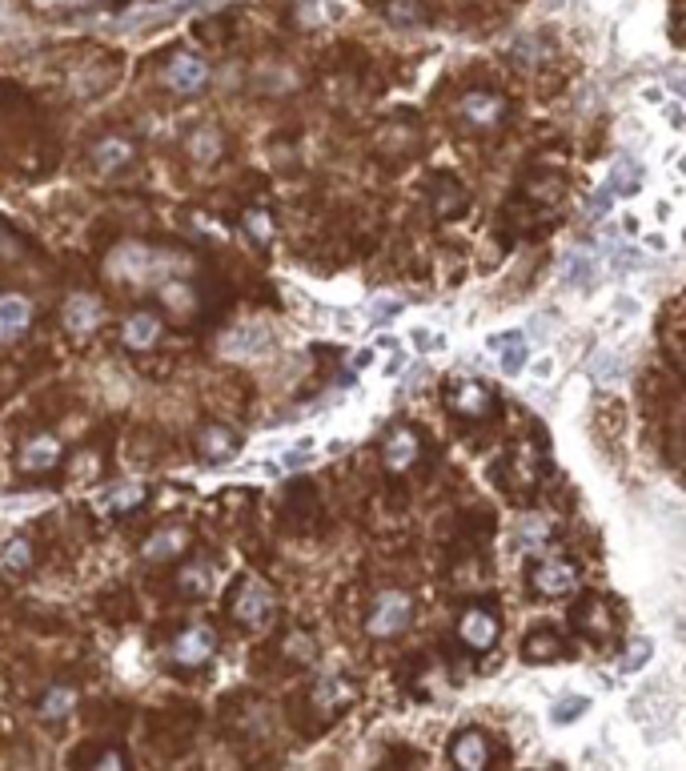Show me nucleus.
<instances>
[{"mask_svg": "<svg viewBox=\"0 0 686 771\" xmlns=\"http://www.w3.org/2000/svg\"><path fill=\"white\" fill-rule=\"evenodd\" d=\"M410 619H414L410 595H406V591H386V595L374 599V607H370V615H366V631H370L374 639H390V635L406 631Z\"/></svg>", "mask_w": 686, "mask_h": 771, "instance_id": "nucleus-1", "label": "nucleus"}, {"mask_svg": "<svg viewBox=\"0 0 686 771\" xmlns=\"http://www.w3.org/2000/svg\"><path fill=\"white\" fill-rule=\"evenodd\" d=\"M273 607H277V595H273V587L261 583V579H245V583L233 591V615H237L241 623H249V627L265 623V619L273 615Z\"/></svg>", "mask_w": 686, "mask_h": 771, "instance_id": "nucleus-2", "label": "nucleus"}, {"mask_svg": "<svg viewBox=\"0 0 686 771\" xmlns=\"http://www.w3.org/2000/svg\"><path fill=\"white\" fill-rule=\"evenodd\" d=\"M205 81H209V61H205V57H197V53H189V49H181V53L169 57V65H165V85H169L173 93H197V89H205Z\"/></svg>", "mask_w": 686, "mask_h": 771, "instance_id": "nucleus-3", "label": "nucleus"}, {"mask_svg": "<svg viewBox=\"0 0 686 771\" xmlns=\"http://www.w3.org/2000/svg\"><path fill=\"white\" fill-rule=\"evenodd\" d=\"M498 631H502V623H498V615H494L490 607H470V611L458 619V639H462L470 651H490V647L498 643Z\"/></svg>", "mask_w": 686, "mask_h": 771, "instance_id": "nucleus-4", "label": "nucleus"}, {"mask_svg": "<svg viewBox=\"0 0 686 771\" xmlns=\"http://www.w3.org/2000/svg\"><path fill=\"white\" fill-rule=\"evenodd\" d=\"M510 113L506 97L502 93H490V89H474L462 97V117L474 125V129H494L502 117Z\"/></svg>", "mask_w": 686, "mask_h": 771, "instance_id": "nucleus-5", "label": "nucleus"}, {"mask_svg": "<svg viewBox=\"0 0 686 771\" xmlns=\"http://www.w3.org/2000/svg\"><path fill=\"white\" fill-rule=\"evenodd\" d=\"M530 583L538 595H570L578 583V567L570 559H546L530 571Z\"/></svg>", "mask_w": 686, "mask_h": 771, "instance_id": "nucleus-6", "label": "nucleus"}, {"mask_svg": "<svg viewBox=\"0 0 686 771\" xmlns=\"http://www.w3.org/2000/svg\"><path fill=\"white\" fill-rule=\"evenodd\" d=\"M213 651H217L213 627H189V631H181L177 643H173V663H177V667H201L205 659H213Z\"/></svg>", "mask_w": 686, "mask_h": 771, "instance_id": "nucleus-7", "label": "nucleus"}, {"mask_svg": "<svg viewBox=\"0 0 686 771\" xmlns=\"http://www.w3.org/2000/svg\"><path fill=\"white\" fill-rule=\"evenodd\" d=\"M446 402H450V410L462 414V418H482V414L494 410V394H490L482 382H462V378L450 382Z\"/></svg>", "mask_w": 686, "mask_h": 771, "instance_id": "nucleus-8", "label": "nucleus"}, {"mask_svg": "<svg viewBox=\"0 0 686 771\" xmlns=\"http://www.w3.org/2000/svg\"><path fill=\"white\" fill-rule=\"evenodd\" d=\"M450 759H454V767H462V771H482V767L490 763V743H486V735H482L478 727L458 731V735L450 739Z\"/></svg>", "mask_w": 686, "mask_h": 771, "instance_id": "nucleus-9", "label": "nucleus"}, {"mask_svg": "<svg viewBox=\"0 0 686 771\" xmlns=\"http://www.w3.org/2000/svg\"><path fill=\"white\" fill-rule=\"evenodd\" d=\"M33 326V306L21 294H5L0 298V342H21Z\"/></svg>", "mask_w": 686, "mask_h": 771, "instance_id": "nucleus-10", "label": "nucleus"}, {"mask_svg": "<svg viewBox=\"0 0 686 771\" xmlns=\"http://www.w3.org/2000/svg\"><path fill=\"white\" fill-rule=\"evenodd\" d=\"M269 342H273L269 326L249 322V326H237V330H229V334L221 338V354H229V358H253V354H261Z\"/></svg>", "mask_w": 686, "mask_h": 771, "instance_id": "nucleus-11", "label": "nucleus"}, {"mask_svg": "<svg viewBox=\"0 0 686 771\" xmlns=\"http://www.w3.org/2000/svg\"><path fill=\"white\" fill-rule=\"evenodd\" d=\"M570 619H574V627H578L582 635H590V639H610V631H614V611H602V599H598V595L578 599V607L570 611Z\"/></svg>", "mask_w": 686, "mask_h": 771, "instance_id": "nucleus-12", "label": "nucleus"}, {"mask_svg": "<svg viewBox=\"0 0 686 771\" xmlns=\"http://www.w3.org/2000/svg\"><path fill=\"white\" fill-rule=\"evenodd\" d=\"M430 197H434V213L438 217H454L466 209V185L450 173H434L430 177Z\"/></svg>", "mask_w": 686, "mask_h": 771, "instance_id": "nucleus-13", "label": "nucleus"}, {"mask_svg": "<svg viewBox=\"0 0 686 771\" xmlns=\"http://www.w3.org/2000/svg\"><path fill=\"white\" fill-rule=\"evenodd\" d=\"M101 322H105V310H101V302L93 294H73L65 302V326L73 334H93Z\"/></svg>", "mask_w": 686, "mask_h": 771, "instance_id": "nucleus-14", "label": "nucleus"}, {"mask_svg": "<svg viewBox=\"0 0 686 771\" xmlns=\"http://www.w3.org/2000/svg\"><path fill=\"white\" fill-rule=\"evenodd\" d=\"M418 454H422V442H418V434H414L410 426L394 430V434L386 438V446H382V458H386V466H390V470H406V466H414V462H418Z\"/></svg>", "mask_w": 686, "mask_h": 771, "instance_id": "nucleus-15", "label": "nucleus"}, {"mask_svg": "<svg viewBox=\"0 0 686 771\" xmlns=\"http://www.w3.org/2000/svg\"><path fill=\"white\" fill-rule=\"evenodd\" d=\"M562 655H566L562 635L550 631V627L530 631V635L522 639V659H526V663H554V659H562Z\"/></svg>", "mask_w": 686, "mask_h": 771, "instance_id": "nucleus-16", "label": "nucleus"}, {"mask_svg": "<svg viewBox=\"0 0 686 771\" xmlns=\"http://www.w3.org/2000/svg\"><path fill=\"white\" fill-rule=\"evenodd\" d=\"M594 278H598V257L586 253L582 245L566 249V257H562V282H566V286H590Z\"/></svg>", "mask_w": 686, "mask_h": 771, "instance_id": "nucleus-17", "label": "nucleus"}, {"mask_svg": "<svg viewBox=\"0 0 686 771\" xmlns=\"http://www.w3.org/2000/svg\"><path fill=\"white\" fill-rule=\"evenodd\" d=\"M57 462H61V442H57V438H33V442L21 450V470H29V474L53 470Z\"/></svg>", "mask_w": 686, "mask_h": 771, "instance_id": "nucleus-18", "label": "nucleus"}, {"mask_svg": "<svg viewBox=\"0 0 686 771\" xmlns=\"http://www.w3.org/2000/svg\"><path fill=\"white\" fill-rule=\"evenodd\" d=\"M133 161V145L125 141V137H105L97 149H93V165L101 169V173H117V169H125Z\"/></svg>", "mask_w": 686, "mask_h": 771, "instance_id": "nucleus-19", "label": "nucleus"}, {"mask_svg": "<svg viewBox=\"0 0 686 771\" xmlns=\"http://www.w3.org/2000/svg\"><path fill=\"white\" fill-rule=\"evenodd\" d=\"M494 354H502V374H518L526 366V338L514 330V334H498L486 342Z\"/></svg>", "mask_w": 686, "mask_h": 771, "instance_id": "nucleus-20", "label": "nucleus"}, {"mask_svg": "<svg viewBox=\"0 0 686 771\" xmlns=\"http://www.w3.org/2000/svg\"><path fill=\"white\" fill-rule=\"evenodd\" d=\"M157 338H161L157 314H133V318L125 322V346H129V350H149Z\"/></svg>", "mask_w": 686, "mask_h": 771, "instance_id": "nucleus-21", "label": "nucleus"}, {"mask_svg": "<svg viewBox=\"0 0 686 771\" xmlns=\"http://www.w3.org/2000/svg\"><path fill=\"white\" fill-rule=\"evenodd\" d=\"M638 185H642V169H638V161H618V165L610 169V177H606V189H610L614 197H634V193H638Z\"/></svg>", "mask_w": 686, "mask_h": 771, "instance_id": "nucleus-22", "label": "nucleus"}, {"mask_svg": "<svg viewBox=\"0 0 686 771\" xmlns=\"http://www.w3.org/2000/svg\"><path fill=\"white\" fill-rule=\"evenodd\" d=\"M233 450H237V438H233L225 426H209V430L201 434V458H205V462H225Z\"/></svg>", "mask_w": 686, "mask_h": 771, "instance_id": "nucleus-23", "label": "nucleus"}, {"mask_svg": "<svg viewBox=\"0 0 686 771\" xmlns=\"http://www.w3.org/2000/svg\"><path fill=\"white\" fill-rule=\"evenodd\" d=\"M622 374V358L614 354V350H594V358H590V382H598V386H610L614 378Z\"/></svg>", "mask_w": 686, "mask_h": 771, "instance_id": "nucleus-24", "label": "nucleus"}, {"mask_svg": "<svg viewBox=\"0 0 686 771\" xmlns=\"http://www.w3.org/2000/svg\"><path fill=\"white\" fill-rule=\"evenodd\" d=\"M181 543H185V535H181V531H161V535H153V539L141 547V555L161 563V559H173V555L181 551Z\"/></svg>", "mask_w": 686, "mask_h": 771, "instance_id": "nucleus-25", "label": "nucleus"}, {"mask_svg": "<svg viewBox=\"0 0 686 771\" xmlns=\"http://www.w3.org/2000/svg\"><path fill=\"white\" fill-rule=\"evenodd\" d=\"M73 707H77V691H73V687H53V691L41 699V715H45V719H65Z\"/></svg>", "mask_w": 686, "mask_h": 771, "instance_id": "nucleus-26", "label": "nucleus"}, {"mask_svg": "<svg viewBox=\"0 0 686 771\" xmlns=\"http://www.w3.org/2000/svg\"><path fill=\"white\" fill-rule=\"evenodd\" d=\"M141 502H145V486H141V482H133V486H125V490H113V494L105 498V506H109L113 514H125V510L141 506Z\"/></svg>", "mask_w": 686, "mask_h": 771, "instance_id": "nucleus-27", "label": "nucleus"}, {"mask_svg": "<svg viewBox=\"0 0 686 771\" xmlns=\"http://www.w3.org/2000/svg\"><path fill=\"white\" fill-rule=\"evenodd\" d=\"M586 707H590V699H586V695H566V699H558V703H554L550 719H554V723H574V719H582V715H586Z\"/></svg>", "mask_w": 686, "mask_h": 771, "instance_id": "nucleus-28", "label": "nucleus"}, {"mask_svg": "<svg viewBox=\"0 0 686 771\" xmlns=\"http://www.w3.org/2000/svg\"><path fill=\"white\" fill-rule=\"evenodd\" d=\"M285 655H289L293 663H313V659H317L313 635H305V631H293V635L285 639Z\"/></svg>", "mask_w": 686, "mask_h": 771, "instance_id": "nucleus-29", "label": "nucleus"}, {"mask_svg": "<svg viewBox=\"0 0 686 771\" xmlns=\"http://www.w3.org/2000/svg\"><path fill=\"white\" fill-rule=\"evenodd\" d=\"M650 651H654V647H650V639H642V635H638V639H630V647H626V655H622L618 671H622V675H634V671L650 659Z\"/></svg>", "mask_w": 686, "mask_h": 771, "instance_id": "nucleus-30", "label": "nucleus"}, {"mask_svg": "<svg viewBox=\"0 0 686 771\" xmlns=\"http://www.w3.org/2000/svg\"><path fill=\"white\" fill-rule=\"evenodd\" d=\"M245 229H249L253 241H273V217L261 213V209H249V213H245Z\"/></svg>", "mask_w": 686, "mask_h": 771, "instance_id": "nucleus-31", "label": "nucleus"}, {"mask_svg": "<svg viewBox=\"0 0 686 771\" xmlns=\"http://www.w3.org/2000/svg\"><path fill=\"white\" fill-rule=\"evenodd\" d=\"M5 567H9V571H29V567H33V547H29L25 539H13L9 551H5Z\"/></svg>", "mask_w": 686, "mask_h": 771, "instance_id": "nucleus-32", "label": "nucleus"}, {"mask_svg": "<svg viewBox=\"0 0 686 771\" xmlns=\"http://www.w3.org/2000/svg\"><path fill=\"white\" fill-rule=\"evenodd\" d=\"M346 695H350V687L341 683V679H333V675H325V679L317 683V699H321V703H329V699H333V703H341Z\"/></svg>", "mask_w": 686, "mask_h": 771, "instance_id": "nucleus-33", "label": "nucleus"}, {"mask_svg": "<svg viewBox=\"0 0 686 771\" xmlns=\"http://www.w3.org/2000/svg\"><path fill=\"white\" fill-rule=\"evenodd\" d=\"M181 591H193V595L209 591V571L205 567H185L181 571Z\"/></svg>", "mask_w": 686, "mask_h": 771, "instance_id": "nucleus-34", "label": "nucleus"}, {"mask_svg": "<svg viewBox=\"0 0 686 771\" xmlns=\"http://www.w3.org/2000/svg\"><path fill=\"white\" fill-rule=\"evenodd\" d=\"M610 205H614V193L602 185V189H594V197L586 201V217H590V221H598V217H606V209H610Z\"/></svg>", "mask_w": 686, "mask_h": 771, "instance_id": "nucleus-35", "label": "nucleus"}, {"mask_svg": "<svg viewBox=\"0 0 686 771\" xmlns=\"http://www.w3.org/2000/svg\"><path fill=\"white\" fill-rule=\"evenodd\" d=\"M390 17L402 21V25H414V21H422V9H418V0H394Z\"/></svg>", "mask_w": 686, "mask_h": 771, "instance_id": "nucleus-36", "label": "nucleus"}, {"mask_svg": "<svg viewBox=\"0 0 686 771\" xmlns=\"http://www.w3.org/2000/svg\"><path fill=\"white\" fill-rule=\"evenodd\" d=\"M217 149H221V137H217V133H209V141H205V133L193 141V153H197V157H217Z\"/></svg>", "mask_w": 686, "mask_h": 771, "instance_id": "nucleus-37", "label": "nucleus"}, {"mask_svg": "<svg viewBox=\"0 0 686 771\" xmlns=\"http://www.w3.org/2000/svg\"><path fill=\"white\" fill-rule=\"evenodd\" d=\"M37 9H89L97 0H33Z\"/></svg>", "mask_w": 686, "mask_h": 771, "instance_id": "nucleus-38", "label": "nucleus"}, {"mask_svg": "<svg viewBox=\"0 0 686 771\" xmlns=\"http://www.w3.org/2000/svg\"><path fill=\"white\" fill-rule=\"evenodd\" d=\"M414 342H418V350H426V354L446 346V338H442V334H430V330H418V334H414Z\"/></svg>", "mask_w": 686, "mask_h": 771, "instance_id": "nucleus-39", "label": "nucleus"}, {"mask_svg": "<svg viewBox=\"0 0 686 771\" xmlns=\"http://www.w3.org/2000/svg\"><path fill=\"white\" fill-rule=\"evenodd\" d=\"M394 314H402V302H382V306H374V322H386V318H394Z\"/></svg>", "mask_w": 686, "mask_h": 771, "instance_id": "nucleus-40", "label": "nucleus"}, {"mask_svg": "<svg viewBox=\"0 0 686 771\" xmlns=\"http://www.w3.org/2000/svg\"><path fill=\"white\" fill-rule=\"evenodd\" d=\"M97 767H129V759H125L121 751H105V755L97 759Z\"/></svg>", "mask_w": 686, "mask_h": 771, "instance_id": "nucleus-41", "label": "nucleus"}]
</instances>
